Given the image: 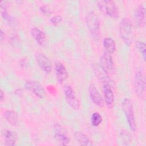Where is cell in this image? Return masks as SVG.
<instances>
[{"label": "cell", "mask_w": 146, "mask_h": 146, "mask_svg": "<svg viewBox=\"0 0 146 146\" xmlns=\"http://www.w3.org/2000/svg\"><path fill=\"white\" fill-rule=\"evenodd\" d=\"M87 28L95 41H98L101 36L100 22L98 14L95 11L89 12L86 17Z\"/></svg>", "instance_id": "6da1fadb"}, {"label": "cell", "mask_w": 146, "mask_h": 146, "mask_svg": "<svg viewBox=\"0 0 146 146\" xmlns=\"http://www.w3.org/2000/svg\"><path fill=\"white\" fill-rule=\"evenodd\" d=\"M132 24L130 19L123 17L119 24V35L124 43L129 46L132 43Z\"/></svg>", "instance_id": "7a4b0ae2"}, {"label": "cell", "mask_w": 146, "mask_h": 146, "mask_svg": "<svg viewBox=\"0 0 146 146\" xmlns=\"http://www.w3.org/2000/svg\"><path fill=\"white\" fill-rule=\"evenodd\" d=\"M121 108L125 116L129 127L132 131L136 129V124L133 111V103L129 98H125L121 103Z\"/></svg>", "instance_id": "3957f363"}, {"label": "cell", "mask_w": 146, "mask_h": 146, "mask_svg": "<svg viewBox=\"0 0 146 146\" xmlns=\"http://www.w3.org/2000/svg\"><path fill=\"white\" fill-rule=\"evenodd\" d=\"M96 2L100 10L104 13H106L113 19H117L118 18L119 14V9L114 1L111 0H100L97 1Z\"/></svg>", "instance_id": "277c9868"}, {"label": "cell", "mask_w": 146, "mask_h": 146, "mask_svg": "<svg viewBox=\"0 0 146 146\" xmlns=\"http://www.w3.org/2000/svg\"><path fill=\"white\" fill-rule=\"evenodd\" d=\"M133 86L135 92L138 96H142L145 89V79L144 72L142 68H138L135 74Z\"/></svg>", "instance_id": "5b68a950"}, {"label": "cell", "mask_w": 146, "mask_h": 146, "mask_svg": "<svg viewBox=\"0 0 146 146\" xmlns=\"http://www.w3.org/2000/svg\"><path fill=\"white\" fill-rule=\"evenodd\" d=\"M54 137L63 145H67L70 143V138L68 135L67 131L60 124L55 123L53 126Z\"/></svg>", "instance_id": "8992f818"}, {"label": "cell", "mask_w": 146, "mask_h": 146, "mask_svg": "<svg viewBox=\"0 0 146 146\" xmlns=\"http://www.w3.org/2000/svg\"><path fill=\"white\" fill-rule=\"evenodd\" d=\"M64 95L68 104L74 110H78L80 107V103L76 94L70 85L65 86L64 88Z\"/></svg>", "instance_id": "52a82bcc"}, {"label": "cell", "mask_w": 146, "mask_h": 146, "mask_svg": "<svg viewBox=\"0 0 146 146\" xmlns=\"http://www.w3.org/2000/svg\"><path fill=\"white\" fill-rule=\"evenodd\" d=\"M25 88L39 98H44L47 96L46 90L43 86L38 81L27 80L25 83Z\"/></svg>", "instance_id": "ba28073f"}, {"label": "cell", "mask_w": 146, "mask_h": 146, "mask_svg": "<svg viewBox=\"0 0 146 146\" xmlns=\"http://www.w3.org/2000/svg\"><path fill=\"white\" fill-rule=\"evenodd\" d=\"M36 62L40 69L46 74L51 73L52 68V63L51 60L43 54H38L35 56Z\"/></svg>", "instance_id": "9c48e42d"}, {"label": "cell", "mask_w": 146, "mask_h": 146, "mask_svg": "<svg viewBox=\"0 0 146 146\" xmlns=\"http://www.w3.org/2000/svg\"><path fill=\"white\" fill-rule=\"evenodd\" d=\"M145 9L143 5H139L135 10L134 21L135 25L139 28H143L145 25Z\"/></svg>", "instance_id": "30bf717a"}, {"label": "cell", "mask_w": 146, "mask_h": 146, "mask_svg": "<svg viewBox=\"0 0 146 146\" xmlns=\"http://www.w3.org/2000/svg\"><path fill=\"white\" fill-rule=\"evenodd\" d=\"M93 70L95 76L102 83L103 86L110 85L111 86V80L107 73L100 66L99 64H95L93 65Z\"/></svg>", "instance_id": "8fae6325"}, {"label": "cell", "mask_w": 146, "mask_h": 146, "mask_svg": "<svg viewBox=\"0 0 146 146\" xmlns=\"http://www.w3.org/2000/svg\"><path fill=\"white\" fill-rule=\"evenodd\" d=\"M99 64L101 67L108 74L113 70L114 64L111 55L107 52H104L100 58Z\"/></svg>", "instance_id": "7c38bea8"}, {"label": "cell", "mask_w": 146, "mask_h": 146, "mask_svg": "<svg viewBox=\"0 0 146 146\" xmlns=\"http://www.w3.org/2000/svg\"><path fill=\"white\" fill-rule=\"evenodd\" d=\"M88 94L90 99L95 105L99 107H103L104 106V99L94 84H91L89 86Z\"/></svg>", "instance_id": "4fadbf2b"}, {"label": "cell", "mask_w": 146, "mask_h": 146, "mask_svg": "<svg viewBox=\"0 0 146 146\" xmlns=\"http://www.w3.org/2000/svg\"><path fill=\"white\" fill-rule=\"evenodd\" d=\"M55 72L59 83H62L68 77V72L64 65L59 61L55 62Z\"/></svg>", "instance_id": "5bb4252c"}, {"label": "cell", "mask_w": 146, "mask_h": 146, "mask_svg": "<svg viewBox=\"0 0 146 146\" xmlns=\"http://www.w3.org/2000/svg\"><path fill=\"white\" fill-rule=\"evenodd\" d=\"M103 93L104 101L109 109L113 108L114 106V94L110 85L103 86Z\"/></svg>", "instance_id": "9a60e30c"}, {"label": "cell", "mask_w": 146, "mask_h": 146, "mask_svg": "<svg viewBox=\"0 0 146 146\" xmlns=\"http://www.w3.org/2000/svg\"><path fill=\"white\" fill-rule=\"evenodd\" d=\"M5 142L4 145L6 146H14L15 145L17 140V134L15 132L7 129L4 133Z\"/></svg>", "instance_id": "2e32d148"}, {"label": "cell", "mask_w": 146, "mask_h": 146, "mask_svg": "<svg viewBox=\"0 0 146 146\" xmlns=\"http://www.w3.org/2000/svg\"><path fill=\"white\" fill-rule=\"evenodd\" d=\"M31 35L39 45H43L46 40V35L43 31L37 27H33L30 31Z\"/></svg>", "instance_id": "e0dca14e"}, {"label": "cell", "mask_w": 146, "mask_h": 146, "mask_svg": "<svg viewBox=\"0 0 146 146\" xmlns=\"http://www.w3.org/2000/svg\"><path fill=\"white\" fill-rule=\"evenodd\" d=\"M74 137L80 145H86V146H90L92 145V141L90 139L82 132L78 131L74 133Z\"/></svg>", "instance_id": "ac0fdd59"}, {"label": "cell", "mask_w": 146, "mask_h": 146, "mask_svg": "<svg viewBox=\"0 0 146 146\" xmlns=\"http://www.w3.org/2000/svg\"><path fill=\"white\" fill-rule=\"evenodd\" d=\"M3 116L10 124L13 125H17L18 124L19 117L16 112L11 110H7L4 112Z\"/></svg>", "instance_id": "d6986e66"}, {"label": "cell", "mask_w": 146, "mask_h": 146, "mask_svg": "<svg viewBox=\"0 0 146 146\" xmlns=\"http://www.w3.org/2000/svg\"><path fill=\"white\" fill-rule=\"evenodd\" d=\"M103 44L104 48L106 50V52L108 54H112L115 52L116 48V43L115 40L112 39L111 38H105L103 39Z\"/></svg>", "instance_id": "ffe728a7"}, {"label": "cell", "mask_w": 146, "mask_h": 146, "mask_svg": "<svg viewBox=\"0 0 146 146\" xmlns=\"http://www.w3.org/2000/svg\"><path fill=\"white\" fill-rule=\"evenodd\" d=\"M0 7H1V16L3 19L8 22H11L12 21V18L8 14L7 10V2L6 1H1L0 2Z\"/></svg>", "instance_id": "44dd1931"}, {"label": "cell", "mask_w": 146, "mask_h": 146, "mask_svg": "<svg viewBox=\"0 0 146 146\" xmlns=\"http://www.w3.org/2000/svg\"><path fill=\"white\" fill-rule=\"evenodd\" d=\"M135 46L139 52L141 54L143 60H145V56H146V44L145 43L140 40H137L135 43Z\"/></svg>", "instance_id": "7402d4cb"}, {"label": "cell", "mask_w": 146, "mask_h": 146, "mask_svg": "<svg viewBox=\"0 0 146 146\" xmlns=\"http://www.w3.org/2000/svg\"><path fill=\"white\" fill-rule=\"evenodd\" d=\"M103 120L102 115L97 112H94L91 117V123L94 127H98L100 124Z\"/></svg>", "instance_id": "603a6c76"}, {"label": "cell", "mask_w": 146, "mask_h": 146, "mask_svg": "<svg viewBox=\"0 0 146 146\" xmlns=\"http://www.w3.org/2000/svg\"><path fill=\"white\" fill-rule=\"evenodd\" d=\"M120 138L121 141H123V145H128L131 142V136L129 133L126 131H123L120 133Z\"/></svg>", "instance_id": "cb8c5ba5"}, {"label": "cell", "mask_w": 146, "mask_h": 146, "mask_svg": "<svg viewBox=\"0 0 146 146\" xmlns=\"http://www.w3.org/2000/svg\"><path fill=\"white\" fill-rule=\"evenodd\" d=\"M62 19H63V18L62 16H60L59 15H56L53 16L51 18L50 22L53 25L56 26L62 21Z\"/></svg>", "instance_id": "d4e9b609"}, {"label": "cell", "mask_w": 146, "mask_h": 146, "mask_svg": "<svg viewBox=\"0 0 146 146\" xmlns=\"http://www.w3.org/2000/svg\"><path fill=\"white\" fill-rule=\"evenodd\" d=\"M40 11L44 15H47V16H48L50 15H51V11H50V10L49 9V8H48L46 6H44V5H43L42 6L40 7Z\"/></svg>", "instance_id": "484cf974"}, {"label": "cell", "mask_w": 146, "mask_h": 146, "mask_svg": "<svg viewBox=\"0 0 146 146\" xmlns=\"http://www.w3.org/2000/svg\"><path fill=\"white\" fill-rule=\"evenodd\" d=\"M5 99V94L4 92H3V91L1 89L0 90V100L1 102H3V100Z\"/></svg>", "instance_id": "4316f807"}, {"label": "cell", "mask_w": 146, "mask_h": 146, "mask_svg": "<svg viewBox=\"0 0 146 146\" xmlns=\"http://www.w3.org/2000/svg\"><path fill=\"white\" fill-rule=\"evenodd\" d=\"M4 38H5V33H4L3 31L1 29V33H0V39H1V42H3Z\"/></svg>", "instance_id": "83f0119b"}]
</instances>
